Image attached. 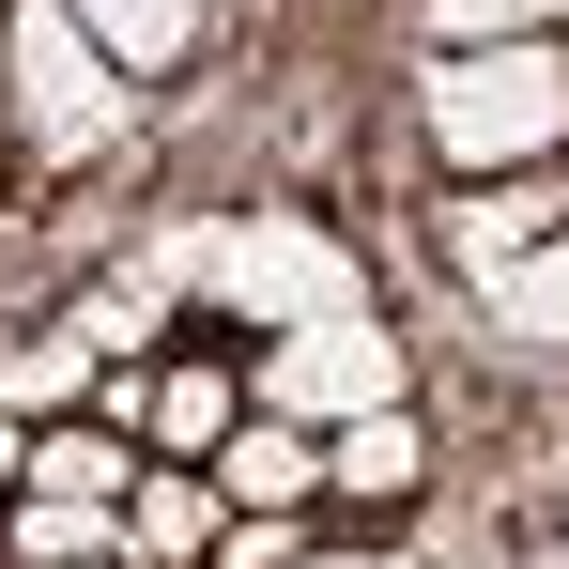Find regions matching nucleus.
I'll list each match as a JSON object with an SVG mask.
<instances>
[{
    "instance_id": "f257e3e1",
    "label": "nucleus",
    "mask_w": 569,
    "mask_h": 569,
    "mask_svg": "<svg viewBox=\"0 0 569 569\" xmlns=\"http://www.w3.org/2000/svg\"><path fill=\"white\" fill-rule=\"evenodd\" d=\"M416 108H431V154H447L462 186L555 170V139H569V47H431Z\"/></svg>"
},
{
    "instance_id": "f03ea898",
    "label": "nucleus",
    "mask_w": 569,
    "mask_h": 569,
    "mask_svg": "<svg viewBox=\"0 0 569 569\" xmlns=\"http://www.w3.org/2000/svg\"><path fill=\"white\" fill-rule=\"evenodd\" d=\"M170 278H200L216 308H247V323H370V278L323 247V231H292V216H247V231H200L170 247Z\"/></svg>"
},
{
    "instance_id": "7ed1b4c3",
    "label": "nucleus",
    "mask_w": 569,
    "mask_h": 569,
    "mask_svg": "<svg viewBox=\"0 0 569 569\" xmlns=\"http://www.w3.org/2000/svg\"><path fill=\"white\" fill-rule=\"evenodd\" d=\"M0 47H16V139L31 154H108L123 139V78H108V47L62 16V0H0Z\"/></svg>"
},
{
    "instance_id": "20e7f679",
    "label": "nucleus",
    "mask_w": 569,
    "mask_h": 569,
    "mask_svg": "<svg viewBox=\"0 0 569 569\" xmlns=\"http://www.w3.org/2000/svg\"><path fill=\"white\" fill-rule=\"evenodd\" d=\"M400 400V339L370 323H292L278 355L247 370V416H292V431H355V416H385Z\"/></svg>"
},
{
    "instance_id": "39448f33",
    "label": "nucleus",
    "mask_w": 569,
    "mask_h": 569,
    "mask_svg": "<svg viewBox=\"0 0 569 569\" xmlns=\"http://www.w3.org/2000/svg\"><path fill=\"white\" fill-rule=\"evenodd\" d=\"M555 231H569V186H555V170H492V186L447 200V262H462V278L523 262V247H555Z\"/></svg>"
},
{
    "instance_id": "423d86ee",
    "label": "nucleus",
    "mask_w": 569,
    "mask_h": 569,
    "mask_svg": "<svg viewBox=\"0 0 569 569\" xmlns=\"http://www.w3.org/2000/svg\"><path fill=\"white\" fill-rule=\"evenodd\" d=\"M216 508H308L323 492V431H292V416H231V447H216Z\"/></svg>"
},
{
    "instance_id": "0eeeda50",
    "label": "nucleus",
    "mask_w": 569,
    "mask_h": 569,
    "mask_svg": "<svg viewBox=\"0 0 569 569\" xmlns=\"http://www.w3.org/2000/svg\"><path fill=\"white\" fill-rule=\"evenodd\" d=\"M139 569V539H123V508H78V492H16L0 508V569Z\"/></svg>"
},
{
    "instance_id": "6e6552de",
    "label": "nucleus",
    "mask_w": 569,
    "mask_h": 569,
    "mask_svg": "<svg viewBox=\"0 0 569 569\" xmlns=\"http://www.w3.org/2000/svg\"><path fill=\"white\" fill-rule=\"evenodd\" d=\"M216 523H231V508H216V477H200V462H139V492H123L139 569H200V555H216Z\"/></svg>"
},
{
    "instance_id": "1a4fd4ad",
    "label": "nucleus",
    "mask_w": 569,
    "mask_h": 569,
    "mask_svg": "<svg viewBox=\"0 0 569 569\" xmlns=\"http://www.w3.org/2000/svg\"><path fill=\"white\" fill-rule=\"evenodd\" d=\"M16 492H78V508H123L139 492V447L93 431V416H47L31 447H16Z\"/></svg>"
},
{
    "instance_id": "9d476101",
    "label": "nucleus",
    "mask_w": 569,
    "mask_h": 569,
    "mask_svg": "<svg viewBox=\"0 0 569 569\" xmlns=\"http://www.w3.org/2000/svg\"><path fill=\"white\" fill-rule=\"evenodd\" d=\"M62 16L108 47V78H123V93H139V78H170V62L200 47V0H62Z\"/></svg>"
},
{
    "instance_id": "9b49d317",
    "label": "nucleus",
    "mask_w": 569,
    "mask_h": 569,
    "mask_svg": "<svg viewBox=\"0 0 569 569\" xmlns=\"http://www.w3.org/2000/svg\"><path fill=\"white\" fill-rule=\"evenodd\" d=\"M231 416H247V385H231V370H154L139 447H154V462H216V447H231Z\"/></svg>"
},
{
    "instance_id": "f8f14e48",
    "label": "nucleus",
    "mask_w": 569,
    "mask_h": 569,
    "mask_svg": "<svg viewBox=\"0 0 569 569\" xmlns=\"http://www.w3.org/2000/svg\"><path fill=\"white\" fill-rule=\"evenodd\" d=\"M323 492H339V508H400V492H416V416L385 400L355 431H323Z\"/></svg>"
},
{
    "instance_id": "ddd939ff",
    "label": "nucleus",
    "mask_w": 569,
    "mask_h": 569,
    "mask_svg": "<svg viewBox=\"0 0 569 569\" xmlns=\"http://www.w3.org/2000/svg\"><path fill=\"white\" fill-rule=\"evenodd\" d=\"M477 308H492L508 339H569V231H555V247H523V262H492Z\"/></svg>"
},
{
    "instance_id": "4468645a",
    "label": "nucleus",
    "mask_w": 569,
    "mask_h": 569,
    "mask_svg": "<svg viewBox=\"0 0 569 569\" xmlns=\"http://www.w3.org/2000/svg\"><path fill=\"white\" fill-rule=\"evenodd\" d=\"M108 355L93 339H78V323H62V339H31V355H16V370H0V416H16V431H47V416H62V400H78V385H93Z\"/></svg>"
},
{
    "instance_id": "2eb2a0df",
    "label": "nucleus",
    "mask_w": 569,
    "mask_h": 569,
    "mask_svg": "<svg viewBox=\"0 0 569 569\" xmlns=\"http://www.w3.org/2000/svg\"><path fill=\"white\" fill-rule=\"evenodd\" d=\"M569 0H431V47H555Z\"/></svg>"
},
{
    "instance_id": "dca6fc26",
    "label": "nucleus",
    "mask_w": 569,
    "mask_h": 569,
    "mask_svg": "<svg viewBox=\"0 0 569 569\" xmlns=\"http://www.w3.org/2000/svg\"><path fill=\"white\" fill-rule=\"evenodd\" d=\"M154 292H170V262H154V278H123V292H93V308H78V339H93L108 370H139V339H154Z\"/></svg>"
},
{
    "instance_id": "f3484780",
    "label": "nucleus",
    "mask_w": 569,
    "mask_h": 569,
    "mask_svg": "<svg viewBox=\"0 0 569 569\" xmlns=\"http://www.w3.org/2000/svg\"><path fill=\"white\" fill-rule=\"evenodd\" d=\"M292 569H416V555H292Z\"/></svg>"
},
{
    "instance_id": "a211bd4d",
    "label": "nucleus",
    "mask_w": 569,
    "mask_h": 569,
    "mask_svg": "<svg viewBox=\"0 0 569 569\" xmlns=\"http://www.w3.org/2000/svg\"><path fill=\"white\" fill-rule=\"evenodd\" d=\"M16 447H31V431H16V416H0V477H16Z\"/></svg>"
},
{
    "instance_id": "6ab92c4d",
    "label": "nucleus",
    "mask_w": 569,
    "mask_h": 569,
    "mask_svg": "<svg viewBox=\"0 0 569 569\" xmlns=\"http://www.w3.org/2000/svg\"><path fill=\"white\" fill-rule=\"evenodd\" d=\"M108 569H123V555H108Z\"/></svg>"
}]
</instances>
